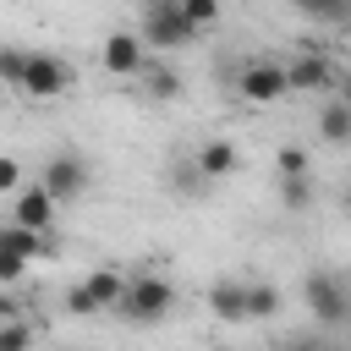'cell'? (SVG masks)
I'll use <instances>...</instances> for the list:
<instances>
[{
    "label": "cell",
    "mask_w": 351,
    "mask_h": 351,
    "mask_svg": "<svg viewBox=\"0 0 351 351\" xmlns=\"http://www.w3.org/2000/svg\"><path fill=\"white\" fill-rule=\"evenodd\" d=\"M170 307H176V285H170L165 274H137V280H126V291H121V302H115V313H121L126 324H159Z\"/></svg>",
    "instance_id": "6da1fadb"
},
{
    "label": "cell",
    "mask_w": 351,
    "mask_h": 351,
    "mask_svg": "<svg viewBox=\"0 0 351 351\" xmlns=\"http://www.w3.org/2000/svg\"><path fill=\"white\" fill-rule=\"evenodd\" d=\"M197 33L186 27V16H181V5L176 0H148L143 11H137V44H154V49H181V44H192Z\"/></svg>",
    "instance_id": "7a4b0ae2"
},
{
    "label": "cell",
    "mask_w": 351,
    "mask_h": 351,
    "mask_svg": "<svg viewBox=\"0 0 351 351\" xmlns=\"http://www.w3.org/2000/svg\"><path fill=\"white\" fill-rule=\"evenodd\" d=\"M88 181H93V170H88V159L82 154H49L44 159V170H38V192L60 208V203H71V197H82L88 192Z\"/></svg>",
    "instance_id": "3957f363"
},
{
    "label": "cell",
    "mask_w": 351,
    "mask_h": 351,
    "mask_svg": "<svg viewBox=\"0 0 351 351\" xmlns=\"http://www.w3.org/2000/svg\"><path fill=\"white\" fill-rule=\"evenodd\" d=\"M302 296H307V313H313L318 324H329V329H340L346 313H351V291H346V280H340L335 269H313V274L302 280Z\"/></svg>",
    "instance_id": "277c9868"
},
{
    "label": "cell",
    "mask_w": 351,
    "mask_h": 351,
    "mask_svg": "<svg viewBox=\"0 0 351 351\" xmlns=\"http://www.w3.org/2000/svg\"><path fill=\"white\" fill-rule=\"evenodd\" d=\"M71 88V66L60 55H44V49H27V66H22V93L33 99H55Z\"/></svg>",
    "instance_id": "5b68a950"
},
{
    "label": "cell",
    "mask_w": 351,
    "mask_h": 351,
    "mask_svg": "<svg viewBox=\"0 0 351 351\" xmlns=\"http://www.w3.org/2000/svg\"><path fill=\"white\" fill-rule=\"evenodd\" d=\"M236 88L247 104H274V99H285V66L280 60H247Z\"/></svg>",
    "instance_id": "8992f818"
},
{
    "label": "cell",
    "mask_w": 351,
    "mask_h": 351,
    "mask_svg": "<svg viewBox=\"0 0 351 351\" xmlns=\"http://www.w3.org/2000/svg\"><path fill=\"white\" fill-rule=\"evenodd\" d=\"M324 93V88H335V66L324 60V49H302L291 66H285V93Z\"/></svg>",
    "instance_id": "52a82bcc"
},
{
    "label": "cell",
    "mask_w": 351,
    "mask_h": 351,
    "mask_svg": "<svg viewBox=\"0 0 351 351\" xmlns=\"http://www.w3.org/2000/svg\"><path fill=\"white\" fill-rule=\"evenodd\" d=\"M99 55H104V71H115V77H143V44H137V33H110Z\"/></svg>",
    "instance_id": "ba28073f"
},
{
    "label": "cell",
    "mask_w": 351,
    "mask_h": 351,
    "mask_svg": "<svg viewBox=\"0 0 351 351\" xmlns=\"http://www.w3.org/2000/svg\"><path fill=\"white\" fill-rule=\"evenodd\" d=\"M192 170L214 186V181H225V176H236V143H225V137H208L197 154H192Z\"/></svg>",
    "instance_id": "9c48e42d"
},
{
    "label": "cell",
    "mask_w": 351,
    "mask_h": 351,
    "mask_svg": "<svg viewBox=\"0 0 351 351\" xmlns=\"http://www.w3.org/2000/svg\"><path fill=\"white\" fill-rule=\"evenodd\" d=\"M11 225H22V230L44 236V230L55 225V203H49L38 186H22V192H16V208H11Z\"/></svg>",
    "instance_id": "30bf717a"
},
{
    "label": "cell",
    "mask_w": 351,
    "mask_h": 351,
    "mask_svg": "<svg viewBox=\"0 0 351 351\" xmlns=\"http://www.w3.org/2000/svg\"><path fill=\"white\" fill-rule=\"evenodd\" d=\"M208 307H214L219 324H241V318H247V285H241V280H214Z\"/></svg>",
    "instance_id": "8fae6325"
},
{
    "label": "cell",
    "mask_w": 351,
    "mask_h": 351,
    "mask_svg": "<svg viewBox=\"0 0 351 351\" xmlns=\"http://www.w3.org/2000/svg\"><path fill=\"white\" fill-rule=\"evenodd\" d=\"M82 291H88V302H93V313H115V302H121V291H126V280H121L115 269H93V274L82 280Z\"/></svg>",
    "instance_id": "7c38bea8"
},
{
    "label": "cell",
    "mask_w": 351,
    "mask_h": 351,
    "mask_svg": "<svg viewBox=\"0 0 351 351\" xmlns=\"http://www.w3.org/2000/svg\"><path fill=\"white\" fill-rule=\"evenodd\" d=\"M0 247H5V252H16L22 263H33V258H44V252H49V241H44V236H33V230H22V225H11V219L0 225Z\"/></svg>",
    "instance_id": "4fadbf2b"
},
{
    "label": "cell",
    "mask_w": 351,
    "mask_h": 351,
    "mask_svg": "<svg viewBox=\"0 0 351 351\" xmlns=\"http://www.w3.org/2000/svg\"><path fill=\"white\" fill-rule=\"evenodd\" d=\"M318 132H324L329 148H340V143L351 137V104H346V99H329L324 115H318Z\"/></svg>",
    "instance_id": "5bb4252c"
},
{
    "label": "cell",
    "mask_w": 351,
    "mask_h": 351,
    "mask_svg": "<svg viewBox=\"0 0 351 351\" xmlns=\"http://www.w3.org/2000/svg\"><path fill=\"white\" fill-rule=\"evenodd\" d=\"M274 313H280V285H269V280L247 285V318H274Z\"/></svg>",
    "instance_id": "9a60e30c"
},
{
    "label": "cell",
    "mask_w": 351,
    "mask_h": 351,
    "mask_svg": "<svg viewBox=\"0 0 351 351\" xmlns=\"http://www.w3.org/2000/svg\"><path fill=\"white\" fill-rule=\"evenodd\" d=\"M176 5H181V16H186L192 33H203V27L219 22V5H214V0H176Z\"/></svg>",
    "instance_id": "2e32d148"
},
{
    "label": "cell",
    "mask_w": 351,
    "mask_h": 351,
    "mask_svg": "<svg viewBox=\"0 0 351 351\" xmlns=\"http://www.w3.org/2000/svg\"><path fill=\"white\" fill-rule=\"evenodd\" d=\"M22 66H27V49L0 44V88H22Z\"/></svg>",
    "instance_id": "e0dca14e"
},
{
    "label": "cell",
    "mask_w": 351,
    "mask_h": 351,
    "mask_svg": "<svg viewBox=\"0 0 351 351\" xmlns=\"http://www.w3.org/2000/svg\"><path fill=\"white\" fill-rule=\"evenodd\" d=\"M0 351H33V324L27 318H5L0 324Z\"/></svg>",
    "instance_id": "ac0fdd59"
},
{
    "label": "cell",
    "mask_w": 351,
    "mask_h": 351,
    "mask_svg": "<svg viewBox=\"0 0 351 351\" xmlns=\"http://www.w3.org/2000/svg\"><path fill=\"white\" fill-rule=\"evenodd\" d=\"M170 186H181L186 197H197V192H208V181L192 170V159H181V165H170Z\"/></svg>",
    "instance_id": "d6986e66"
},
{
    "label": "cell",
    "mask_w": 351,
    "mask_h": 351,
    "mask_svg": "<svg viewBox=\"0 0 351 351\" xmlns=\"http://www.w3.org/2000/svg\"><path fill=\"white\" fill-rule=\"evenodd\" d=\"M280 197H285V208H307V203H313V176H291V181H280Z\"/></svg>",
    "instance_id": "ffe728a7"
},
{
    "label": "cell",
    "mask_w": 351,
    "mask_h": 351,
    "mask_svg": "<svg viewBox=\"0 0 351 351\" xmlns=\"http://www.w3.org/2000/svg\"><path fill=\"white\" fill-rule=\"evenodd\" d=\"M148 93H154V99H176V93H181V77L159 66V71H148Z\"/></svg>",
    "instance_id": "44dd1931"
},
{
    "label": "cell",
    "mask_w": 351,
    "mask_h": 351,
    "mask_svg": "<svg viewBox=\"0 0 351 351\" xmlns=\"http://www.w3.org/2000/svg\"><path fill=\"white\" fill-rule=\"evenodd\" d=\"M291 176H307V154L302 148H285L280 154V181H291Z\"/></svg>",
    "instance_id": "7402d4cb"
},
{
    "label": "cell",
    "mask_w": 351,
    "mask_h": 351,
    "mask_svg": "<svg viewBox=\"0 0 351 351\" xmlns=\"http://www.w3.org/2000/svg\"><path fill=\"white\" fill-rule=\"evenodd\" d=\"M22 274H27V263H22L16 252H5V247H0V285H11V280H22Z\"/></svg>",
    "instance_id": "603a6c76"
},
{
    "label": "cell",
    "mask_w": 351,
    "mask_h": 351,
    "mask_svg": "<svg viewBox=\"0 0 351 351\" xmlns=\"http://www.w3.org/2000/svg\"><path fill=\"white\" fill-rule=\"evenodd\" d=\"M66 313H77V318H88V313H93V302H88V291H82V280H77V285L66 291Z\"/></svg>",
    "instance_id": "cb8c5ba5"
},
{
    "label": "cell",
    "mask_w": 351,
    "mask_h": 351,
    "mask_svg": "<svg viewBox=\"0 0 351 351\" xmlns=\"http://www.w3.org/2000/svg\"><path fill=\"white\" fill-rule=\"evenodd\" d=\"M16 181H22V165L16 159H0V192H16Z\"/></svg>",
    "instance_id": "d4e9b609"
},
{
    "label": "cell",
    "mask_w": 351,
    "mask_h": 351,
    "mask_svg": "<svg viewBox=\"0 0 351 351\" xmlns=\"http://www.w3.org/2000/svg\"><path fill=\"white\" fill-rule=\"evenodd\" d=\"M280 351H329V346H318V340H285Z\"/></svg>",
    "instance_id": "484cf974"
},
{
    "label": "cell",
    "mask_w": 351,
    "mask_h": 351,
    "mask_svg": "<svg viewBox=\"0 0 351 351\" xmlns=\"http://www.w3.org/2000/svg\"><path fill=\"white\" fill-rule=\"evenodd\" d=\"M5 318H16V302H5V296H0V324H5Z\"/></svg>",
    "instance_id": "4316f807"
}]
</instances>
